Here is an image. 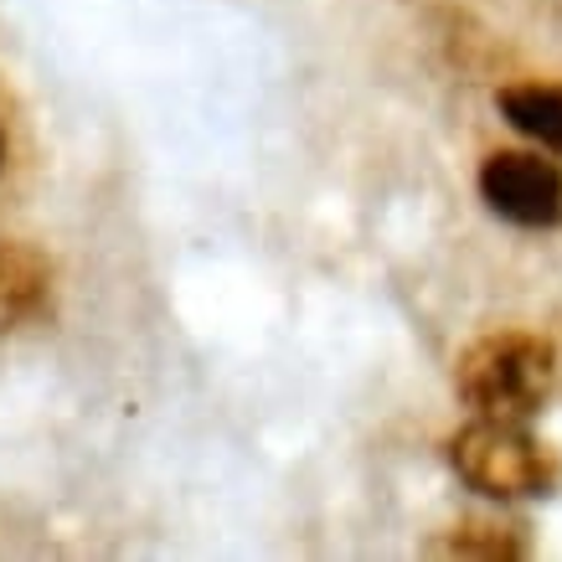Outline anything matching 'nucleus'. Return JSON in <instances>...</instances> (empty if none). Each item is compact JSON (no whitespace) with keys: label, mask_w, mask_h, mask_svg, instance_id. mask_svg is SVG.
<instances>
[{"label":"nucleus","mask_w":562,"mask_h":562,"mask_svg":"<svg viewBox=\"0 0 562 562\" xmlns=\"http://www.w3.org/2000/svg\"><path fill=\"white\" fill-rule=\"evenodd\" d=\"M552 387H558V346L521 325L485 330L454 361V392L475 418L531 424L547 408Z\"/></svg>","instance_id":"nucleus-1"},{"label":"nucleus","mask_w":562,"mask_h":562,"mask_svg":"<svg viewBox=\"0 0 562 562\" xmlns=\"http://www.w3.org/2000/svg\"><path fill=\"white\" fill-rule=\"evenodd\" d=\"M449 470L460 475L485 501H552L562 491V454L558 443H547L531 434V424H512V418H475L460 434H449L443 443Z\"/></svg>","instance_id":"nucleus-2"},{"label":"nucleus","mask_w":562,"mask_h":562,"mask_svg":"<svg viewBox=\"0 0 562 562\" xmlns=\"http://www.w3.org/2000/svg\"><path fill=\"white\" fill-rule=\"evenodd\" d=\"M480 202L501 222L527 227V233H552L562 227V171L542 150H495L480 160Z\"/></svg>","instance_id":"nucleus-3"},{"label":"nucleus","mask_w":562,"mask_h":562,"mask_svg":"<svg viewBox=\"0 0 562 562\" xmlns=\"http://www.w3.org/2000/svg\"><path fill=\"white\" fill-rule=\"evenodd\" d=\"M52 305V258L36 243L0 238V336L42 321Z\"/></svg>","instance_id":"nucleus-4"},{"label":"nucleus","mask_w":562,"mask_h":562,"mask_svg":"<svg viewBox=\"0 0 562 562\" xmlns=\"http://www.w3.org/2000/svg\"><path fill=\"white\" fill-rule=\"evenodd\" d=\"M428 552H443V558L516 562V558H531V527L516 521V516H464V521H454Z\"/></svg>","instance_id":"nucleus-5"},{"label":"nucleus","mask_w":562,"mask_h":562,"mask_svg":"<svg viewBox=\"0 0 562 562\" xmlns=\"http://www.w3.org/2000/svg\"><path fill=\"white\" fill-rule=\"evenodd\" d=\"M501 120L512 124L516 135L537 139L542 150L562 155V88L558 83H512L495 93Z\"/></svg>","instance_id":"nucleus-6"},{"label":"nucleus","mask_w":562,"mask_h":562,"mask_svg":"<svg viewBox=\"0 0 562 562\" xmlns=\"http://www.w3.org/2000/svg\"><path fill=\"white\" fill-rule=\"evenodd\" d=\"M0 166H5V130H0Z\"/></svg>","instance_id":"nucleus-7"}]
</instances>
